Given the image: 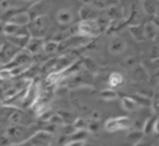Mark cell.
<instances>
[{
	"instance_id": "f546056e",
	"label": "cell",
	"mask_w": 159,
	"mask_h": 146,
	"mask_svg": "<svg viewBox=\"0 0 159 146\" xmlns=\"http://www.w3.org/2000/svg\"><path fill=\"white\" fill-rule=\"evenodd\" d=\"M149 53H150V57L154 59V58H159V43L152 46L149 48Z\"/></svg>"
},
{
	"instance_id": "2e32d148",
	"label": "cell",
	"mask_w": 159,
	"mask_h": 146,
	"mask_svg": "<svg viewBox=\"0 0 159 146\" xmlns=\"http://www.w3.org/2000/svg\"><path fill=\"white\" fill-rule=\"evenodd\" d=\"M31 36L30 35H15V36H7V41L14 43L19 48H25L27 45V41Z\"/></svg>"
},
{
	"instance_id": "3957f363",
	"label": "cell",
	"mask_w": 159,
	"mask_h": 146,
	"mask_svg": "<svg viewBox=\"0 0 159 146\" xmlns=\"http://www.w3.org/2000/svg\"><path fill=\"white\" fill-rule=\"evenodd\" d=\"M134 125L133 120L128 116H118V118H109L104 122V130L113 132L119 130H128Z\"/></svg>"
},
{
	"instance_id": "b9f144b4",
	"label": "cell",
	"mask_w": 159,
	"mask_h": 146,
	"mask_svg": "<svg viewBox=\"0 0 159 146\" xmlns=\"http://www.w3.org/2000/svg\"><path fill=\"white\" fill-rule=\"evenodd\" d=\"M2 105H4V103H2V100H1V99H0V108H1V106H2Z\"/></svg>"
},
{
	"instance_id": "5b68a950",
	"label": "cell",
	"mask_w": 159,
	"mask_h": 146,
	"mask_svg": "<svg viewBox=\"0 0 159 146\" xmlns=\"http://www.w3.org/2000/svg\"><path fill=\"white\" fill-rule=\"evenodd\" d=\"M32 61V54L29 53L25 48L22 51H17V53L5 64V67L12 68V67H27Z\"/></svg>"
},
{
	"instance_id": "44dd1931",
	"label": "cell",
	"mask_w": 159,
	"mask_h": 146,
	"mask_svg": "<svg viewBox=\"0 0 159 146\" xmlns=\"http://www.w3.org/2000/svg\"><path fill=\"white\" fill-rule=\"evenodd\" d=\"M99 98L103 100L111 101V100H116L118 98V94L116 90H113V88H107V89H102L99 92Z\"/></svg>"
},
{
	"instance_id": "cb8c5ba5",
	"label": "cell",
	"mask_w": 159,
	"mask_h": 146,
	"mask_svg": "<svg viewBox=\"0 0 159 146\" xmlns=\"http://www.w3.org/2000/svg\"><path fill=\"white\" fill-rule=\"evenodd\" d=\"M143 7L147 14L149 15H155L157 11V2L154 0H143Z\"/></svg>"
},
{
	"instance_id": "ac0fdd59",
	"label": "cell",
	"mask_w": 159,
	"mask_h": 146,
	"mask_svg": "<svg viewBox=\"0 0 159 146\" xmlns=\"http://www.w3.org/2000/svg\"><path fill=\"white\" fill-rule=\"evenodd\" d=\"M123 83H124V78L119 72H113L108 77V84H109L111 88H114V89L119 88Z\"/></svg>"
},
{
	"instance_id": "52a82bcc",
	"label": "cell",
	"mask_w": 159,
	"mask_h": 146,
	"mask_svg": "<svg viewBox=\"0 0 159 146\" xmlns=\"http://www.w3.org/2000/svg\"><path fill=\"white\" fill-rule=\"evenodd\" d=\"M19 51V47H16L14 43H11L10 41L7 42H2V46L0 48V58L2 61V64L5 66Z\"/></svg>"
},
{
	"instance_id": "277c9868",
	"label": "cell",
	"mask_w": 159,
	"mask_h": 146,
	"mask_svg": "<svg viewBox=\"0 0 159 146\" xmlns=\"http://www.w3.org/2000/svg\"><path fill=\"white\" fill-rule=\"evenodd\" d=\"M76 28H77V32L80 35L89 37V38L91 37H97L102 32L97 19H94V20H82L81 22H78Z\"/></svg>"
},
{
	"instance_id": "ffe728a7",
	"label": "cell",
	"mask_w": 159,
	"mask_h": 146,
	"mask_svg": "<svg viewBox=\"0 0 159 146\" xmlns=\"http://www.w3.org/2000/svg\"><path fill=\"white\" fill-rule=\"evenodd\" d=\"M144 136V132L143 130H138V129H133L130 130L128 134H127V140L130 142V144H137L139 140H142Z\"/></svg>"
},
{
	"instance_id": "83f0119b",
	"label": "cell",
	"mask_w": 159,
	"mask_h": 146,
	"mask_svg": "<svg viewBox=\"0 0 159 146\" xmlns=\"http://www.w3.org/2000/svg\"><path fill=\"white\" fill-rule=\"evenodd\" d=\"M11 78H14V75H12L10 68H7V67H5V66H4L2 68H0V79H1V80H9V79H11Z\"/></svg>"
},
{
	"instance_id": "4fadbf2b",
	"label": "cell",
	"mask_w": 159,
	"mask_h": 146,
	"mask_svg": "<svg viewBox=\"0 0 159 146\" xmlns=\"http://www.w3.org/2000/svg\"><path fill=\"white\" fill-rule=\"evenodd\" d=\"M72 20H73V14L71 12V10H68V9H61V10H58V12L56 15V21L60 25L67 26V25H70L72 22Z\"/></svg>"
},
{
	"instance_id": "5bb4252c",
	"label": "cell",
	"mask_w": 159,
	"mask_h": 146,
	"mask_svg": "<svg viewBox=\"0 0 159 146\" xmlns=\"http://www.w3.org/2000/svg\"><path fill=\"white\" fill-rule=\"evenodd\" d=\"M143 30H144L145 40H150V41H154L159 33V28L157 27V25L153 21H148L147 24H144Z\"/></svg>"
},
{
	"instance_id": "d6986e66",
	"label": "cell",
	"mask_w": 159,
	"mask_h": 146,
	"mask_svg": "<svg viewBox=\"0 0 159 146\" xmlns=\"http://www.w3.org/2000/svg\"><path fill=\"white\" fill-rule=\"evenodd\" d=\"M120 103H122V108L127 111H134L138 106V104L135 103V100L132 97H122Z\"/></svg>"
},
{
	"instance_id": "7a4b0ae2",
	"label": "cell",
	"mask_w": 159,
	"mask_h": 146,
	"mask_svg": "<svg viewBox=\"0 0 159 146\" xmlns=\"http://www.w3.org/2000/svg\"><path fill=\"white\" fill-rule=\"evenodd\" d=\"M29 27V32L31 36H35V37H45L46 32L48 31V27H50V20L47 17V15H40L37 17H34L30 24L27 25Z\"/></svg>"
},
{
	"instance_id": "9a60e30c",
	"label": "cell",
	"mask_w": 159,
	"mask_h": 146,
	"mask_svg": "<svg viewBox=\"0 0 159 146\" xmlns=\"http://www.w3.org/2000/svg\"><path fill=\"white\" fill-rule=\"evenodd\" d=\"M97 11H98L97 7L87 5V6H83L80 10V16H81L82 20H94V19H97L99 16Z\"/></svg>"
},
{
	"instance_id": "603a6c76",
	"label": "cell",
	"mask_w": 159,
	"mask_h": 146,
	"mask_svg": "<svg viewBox=\"0 0 159 146\" xmlns=\"http://www.w3.org/2000/svg\"><path fill=\"white\" fill-rule=\"evenodd\" d=\"M132 98L135 100V103H137L138 105H145V106H150V105L153 104V103H152V100H150V98L145 97L144 94H134Z\"/></svg>"
},
{
	"instance_id": "8992f818",
	"label": "cell",
	"mask_w": 159,
	"mask_h": 146,
	"mask_svg": "<svg viewBox=\"0 0 159 146\" xmlns=\"http://www.w3.org/2000/svg\"><path fill=\"white\" fill-rule=\"evenodd\" d=\"M29 142L31 144V146H48V144L51 142V134L43 130H39L30 136Z\"/></svg>"
},
{
	"instance_id": "f35d334b",
	"label": "cell",
	"mask_w": 159,
	"mask_h": 146,
	"mask_svg": "<svg viewBox=\"0 0 159 146\" xmlns=\"http://www.w3.org/2000/svg\"><path fill=\"white\" fill-rule=\"evenodd\" d=\"M92 119H94V120H99V113H98L97 110H94V111L92 113Z\"/></svg>"
},
{
	"instance_id": "ee69618b",
	"label": "cell",
	"mask_w": 159,
	"mask_h": 146,
	"mask_svg": "<svg viewBox=\"0 0 159 146\" xmlns=\"http://www.w3.org/2000/svg\"><path fill=\"white\" fill-rule=\"evenodd\" d=\"M0 64H2V61H1V58H0Z\"/></svg>"
},
{
	"instance_id": "ab89813d",
	"label": "cell",
	"mask_w": 159,
	"mask_h": 146,
	"mask_svg": "<svg viewBox=\"0 0 159 146\" xmlns=\"http://www.w3.org/2000/svg\"><path fill=\"white\" fill-rule=\"evenodd\" d=\"M158 2H157V11H155V15L157 16H159V0H157Z\"/></svg>"
},
{
	"instance_id": "9c48e42d",
	"label": "cell",
	"mask_w": 159,
	"mask_h": 146,
	"mask_svg": "<svg viewBox=\"0 0 159 146\" xmlns=\"http://www.w3.org/2000/svg\"><path fill=\"white\" fill-rule=\"evenodd\" d=\"M7 21L14 22V24L20 25V26H27V25L30 24V21H31V17H30V15H29L27 11L16 10V11L11 15V17H10Z\"/></svg>"
},
{
	"instance_id": "4dcf8cb0",
	"label": "cell",
	"mask_w": 159,
	"mask_h": 146,
	"mask_svg": "<svg viewBox=\"0 0 159 146\" xmlns=\"http://www.w3.org/2000/svg\"><path fill=\"white\" fill-rule=\"evenodd\" d=\"M73 126L76 129H86V121H84V119H81V118L76 119L75 122H73Z\"/></svg>"
},
{
	"instance_id": "4316f807",
	"label": "cell",
	"mask_w": 159,
	"mask_h": 146,
	"mask_svg": "<svg viewBox=\"0 0 159 146\" xmlns=\"http://www.w3.org/2000/svg\"><path fill=\"white\" fill-rule=\"evenodd\" d=\"M87 130L86 129H77L72 135V140H81V141H86V137H87Z\"/></svg>"
},
{
	"instance_id": "c3c4849f",
	"label": "cell",
	"mask_w": 159,
	"mask_h": 146,
	"mask_svg": "<svg viewBox=\"0 0 159 146\" xmlns=\"http://www.w3.org/2000/svg\"><path fill=\"white\" fill-rule=\"evenodd\" d=\"M158 146H159V145H158Z\"/></svg>"
},
{
	"instance_id": "f6af8a7d",
	"label": "cell",
	"mask_w": 159,
	"mask_h": 146,
	"mask_svg": "<svg viewBox=\"0 0 159 146\" xmlns=\"http://www.w3.org/2000/svg\"><path fill=\"white\" fill-rule=\"evenodd\" d=\"M25 1H34V0H25Z\"/></svg>"
},
{
	"instance_id": "d6a6232c",
	"label": "cell",
	"mask_w": 159,
	"mask_h": 146,
	"mask_svg": "<svg viewBox=\"0 0 159 146\" xmlns=\"http://www.w3.org/2000/svg\"><path fill=\"white\" fill-rule=\"evenodd\" d=\"M84 141H81V140H71L70 142L65 144L63 146H82Z\"/></svg>"
},
{
	"instance_id": "30bf717a",
	"label": "cell",
	"mask_w": 159,
	"mask_h": 146,
	"mask_svg": "<svg viewBox=\"0 0 159 146\" xmlns=\"http://www.w3.org/2000/svg\"><path fill=\"white\" fill-rule=\"evenodd\" d=\"M9 120L11 124H19V125H25V126H29L31 124L30 118L26 114H24L21 110H19L17 108L11 113V115L9 116Z\"/></svg>"
},
{
	"instance_id": "484cf974",
	"label": "cell",
	"mask_w": 159,
	"mask_h": 146,
	"mask_svg": "<svg viewBox=\"0 0 159 146\" xmlns=\"http://www.w3.org/2000/svg\"><path fill=\"white\" fill-rule=\"evenodd\" d=\"M99 129V124H98V120H94V119H89L86 121V130L89 131V132H97Z\"/></svg>"
},
{
	"instance_id": "e575fe53",
	"label": "cell",
	"mask_w": 159,
	"mask_h": 146,
	"mask_svg": "<svg viewBox=\"0 0 159 146\" xmlns=\"http://www.w3.org/2000/svg\"><path fill=\"white\" fill-rule=\"evenodd\" d=\"M0 7H1L2 10H7V9H10V2H9V0H1V2H0Z\"/></svg>"
},
{
	"instance_id": "7dc6e473",
	"label": "cell",
	"mask_w": 159,
	"mask_h": 146,
	"mask_svg": "<svg viewBox=\"0 0 159 146\" xmlns=\"http://www.w3.org/2000/svg\"><path fill=\"white\" fill-rule=\"evenodd\" d=\"M152 146H154V145H152Z\"/></svg>"
},
{
	"instance_id": "d590c367",
	"label": "cell",
	"mask_w": 159,
	"mask_h": 146,
	"mask_svg": "<svg viewBox=\"0 0 159 146\" xmlns=\"http://www.w3.org/2000/svg\"><path fill=\"white\" fill-rule=\"evenodd\" d=\"M134 146H152V144L148 142V141H145L144 139H142V140H139L137 144H134Z\"/></svg>"
},
{
	"instance_id": "bcb514c9",
	"label": "cell",
	"mask_w": 159,
	"mask_h": 146,
	"mask_svg": "<svg viewBox=\"0 0 159 146\" xmlns=\"http://www.w3.org/2000/svg\"><path fill=\"white\" fill-rule=\"evenodd\" d=\"M158 92H159V85H158Z\"/></svg>"
},
{
	"instance_id": "60d3db41",
	"label": "cell",
	"mask_w": 159,
	"mask_h": 146,
	"mask_svg": "<svg viewBox=\"0 0 159 146\" xmlns=\"http://www.w3.org/2000/svg\"><path fill=\"white\" fill-rule=\"evenodd\" d=\"M82 146H96V145H93V144H88V142H86V141H84Z\"/></svg>"
},
{
	"instance_id": "7bdbcfd3",
	"label": "cell",
	"mask_w": 159,
	"mask_h": 146,
	"mask_svg": "<svg viewBox=\"0 0 159 146\" xmlns=\"http://www.w3.org/2000/svg\"><path fill=\"white\" fill-rule=\"evenodd\" d=\"M1 46H2V41H0V48H1Z\"/></svg>"
},
{
	"instance_id": "7402d4cb",
	"label": "cell",
	"mask_w": 159,
	"mask_h": 146,
	"mask_svg": "<svg viewBox=\"0 0 159 146\" xmlns=\"http://www.w3.org/2000/svg\"><path fill=\"white\" fill-rule=\"evenodd\" d=\"M57 49H60V42L55 41V40H50V41H46L43 43V52L47 53V54H51V53H55Z\"/></svg>"
},
{
	"instance_id": "1f68e13d",
	"label": "cell",
	"mask_w": 159,
	"mask_h": 146,
	"mask_svg": "<svg viewBox=\"0 0 159 146\" xmlns=\"http://www.w3.org/2000/svg\"><path fill=\"white\" fill-rule=\"evenodd\" d=\"M76 130H77V129H76V127L73 126V124H72V125H66V126H63V130H62V131H63L65 135L71 136Z\"/></svg>"
},
{
	"instance_id": "e0dca14e",
	"label": "cell",
	"mask_w": 159,
	"mask_h": 146,
	"mask_svg": "<svg viewBox=\"0 0 159 146\" xmlns=\"http://www.w3.org/2000/svg\"><path fill=\"white\" fill-rule=\"evenodd\" d=\"M129 32L130 35L134 37V40H137L138 42H142L145 40V36H144V30H143V25H130L129 26Z\"/></svg>"
},
{
	"instance_id": "74e56055",
	"label": "cell",
	"mask_w": 159,
	"mask_h": 146,
	"mask_svg": "<svg viewBox=\"0 0 159 146\" xmlns=\"http://www.w3.org/2000/svg\"><path fill=\"white\" fill-rule=\"evenodd\" d=\"M152 105L154 106V109H155V113H157V114H159V99H158V100H155V101H154Z\"/></svg>"
},
{
	"instance_id": "8fae6325",
	"label": "cell",
	"mask_w": 159,
	"mask_h": 146,
	"mask_svg": "<svg viewBox=\"0 0 159 146\" xmlns=\"http://www.w3.org/2000/svg\"><path fill=\"white\" fill-rule=\"evenodd\" d=\"M47 9H48V2L47 1H37L29 9L27 12H29V15L32 20L34 17H37L40 15H45Z\"/></svg>"
},
{
	"instance_id": "836d02e7",
	"label": "cell",
	"mask_w": 159,
	"mask_h": 146,
	"mask_svg": "<svg viewBox=\"0 0 159 146\" xmlns=\"http://www.w3.org/2000/svg\"><path fill=\"white\" fill-rule=\"evenodd\" d=\"M153 134H155L157 136H159V119H155V121H154V126H153Z\"/></svg>"
},
{
	"instance_id": "8d00e7d4",
	"label": "cell",
	"mask_w": 159,
	"mask_h": 146,
	"mask_svg": "<svg viewBox=\"0 0 159 146\" xmlns=\"http://www.w3.org/2000/svg\"><path fill=\"white\" fill-rule=\"evenodd\" d=\"M134 58L133 57H129V58H125V61L124 62H127L128 64H127V67H134L135 66V61H133Z\"/></svg>"
},
{
	"instance_id": "6da1fadb",
	"label": "cell",
	"mask_w": 159,
	"mask_h": 146,
	"mask_svg": "<svg viewBox=\"0 0 159 146\" xmlns=\"http://www.w3.org/2000/svg\"><path fill=\"white\" fill-rule=\"evenodd\" d=\"M5 134L11 141V144H20L24 141H27L31 136V132L29 130V126L19 125V124H11L5 129Z\"/></svg>"
},
{
	"instance_id": "d4e9b609",
	"label": "cell",
	"mask_w": 159,
	"mask_h": 146,
	"mask_svg": "<svg viewBox=\"0 0 159 146\" xmlns=\"http://www.w3.org/2000/svg\"><path fill=\"white\" fill-rule=\"evenodd\" d=\"M155 116H149L145 121H144V124H143V132H144V135H148V134H150V132H153V126H154V121H155Z\"/></svg>"
},
{
	"instance_id": "f1b7e54d",
	"label": "cell",
	"mask_w": 159,
	"mask_h": 146,
	"mask_svg": "<svg viewBox=\"0 0 159 146\" xmlns=\"http://www.w3.org/2000/svg\"><path fill=\"white\" fill-rule=\"evenodd\" d=\"M52 115H53V111H52V110H48V109H42V111H41V113H39L37 118H39L41 121H46V122H47Z\"/></svg>"
},
{
	"instance_id": "7c38bea8",
	"label": "cell",
	"mask_w": 159,
	"mask_h": 146,
	"mask_svg": "<svg viewBox=\"0 0 159 146\" xmlns=\"http://www.w3.org/2000/svg\"><path fill=\"white\" fill-rule=\"evenodd\" d=\"M127 47V43H125V40L122 38V37H113L112 41L109 42V46H108V49L111 53H114V54H119L122 53Z\"/></svg>"
},
{
	"instance_id": "ba28073f",
	"label": "cell",
	"mask_w": 159,
	"mask_h": 146,
	"mask_svg": "<svg viewBox=\"0 0 159 146\" xmlns=\"http://www.w3.org/2000/svg\"><path fill=\"white\" fill-rule=\"evenodd\" d=\"M43 43H45V40L42 37H35V36H31L27 41V45L25 47V49L31 53L32 56L34 54H39L40 52H42L43 49Z\"/></svg>"
}]
</instances>
